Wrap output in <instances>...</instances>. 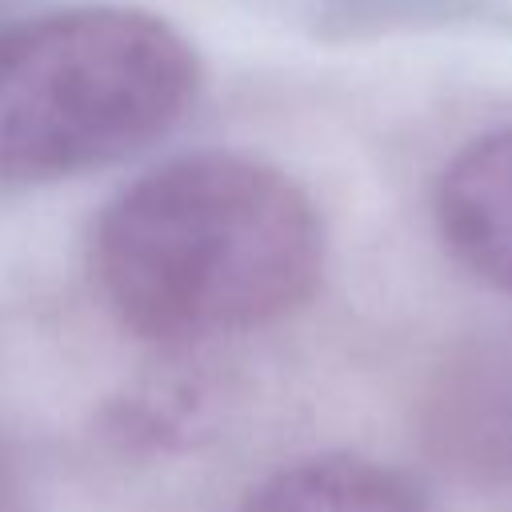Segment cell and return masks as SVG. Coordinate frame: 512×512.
Wrapping results in <instances>:
<instances>
[{
  "label": "cell",
  "instance_id": "cell-1",
  "mask_svg": "<svg viewBox=\"0 0 512 512\" xmlns=\"http://www.w3.org/2000/svg\"><path fill=\"white\" fill-rule=\"evenodd\" d=\"M92 272L116 320L144 340L232 336L312 300L324 224L280 168L192 152L108 204L92 236Z\"/></svg>",
  "mask_w": 512,
  "mask_h": 512
},
{
  "label": "cell",
  "instance_id": "cell-2",
  "mask_svg": "<svg viewBox=\"0 0 512 512\" xmlns=\"http://www.w3.org/2000/svg\"><path fill=\"white\" fill-rule=\"evenodd\" d=\"M200 84L188 40L136 8H64L0 32V180L116 164L164 136Z\"/></svg>",
  "mask_w": 512,
  "mask_h": 512
},
{
  "label": "cell",
  "instance_id": "cell-3",
  "mask_svg": "<svg viewBox=\"0 0 512 512\" xmlns=\"http://www.w3.org/2000/svg\"><path fill=\"white\" fill-rule=\"evenodd\" d=\"M436 224L464 272L512 292V128L456 152L436 188Z\"/></svg>",
  "mask_w": 512,
  "mask_h": 512
},
{
  "label": "cell",
  "instance_id": "cell-4",
  "mask_svg": "<svg viewBox=\"0 0 512 512\" xmlns=\"http://www.w3.org/2000/svg\"><path fill=\"white\" fill-rule=\"evenodd\" d=\"M240 512H432L424 492L364 456H312L268 476Z\"/></svg>",
  "mask_w": 512,
  "mask_h": 512
},
{
  "label": "cell",
  "instance_id": "cell-5",
  "mask_svg": "<svg viewBox=\"0 0 512 512\" xmlns=\"http://www.w3.org/2000/svg\"><path fill=\"white\" fill-rule=\"evenodd\" d=\"M0 512H28V484L16 456L0 444Z\"/></svg>",
  "mask_w": 512,
  "mask_h": 512
},
{
  "label": "cell",
  "instance_id": "cell-6",
  "mask_svg": "<svg viewBox=\"0 0 512 512\" xmlns=\"http://www.w3.org/2000/svg\"><path fill=\"white\" fill-rule=\"evenodd\" d=\"M508 476H512V472H508Z\"/></svg>",
  "mask_w": 512,
  "mask_h": 512
}]
</instances>
